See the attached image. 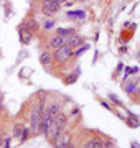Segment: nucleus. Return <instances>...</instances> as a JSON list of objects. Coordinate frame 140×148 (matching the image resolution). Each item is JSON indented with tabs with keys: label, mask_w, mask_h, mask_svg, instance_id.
Wrapping results in <instances>:
<instances>
[{
	"label": "nucleus",
	"mask_w": 140,
	"mask_h": 148,
	"mask_svg": "<svg viewBox=\"0 0 140 148\" xmlns=\"http://www.w3.org/2000/svg\"><path fill=\"white\" fill-rule=\"evenodd\" d=\"M41 112L40 109H32L30 112V132L32 135H40L43 133V128H41Z\"/></svg>",
	"instance_id": "f257e3e1"
},
{
	"label": "nucleus",
	"mask_w": 140,
	"mask_h": 148,
	"mask_svg": "<svg viewBox=\"0 0 140 148\" xmlns=\"http://www.w3.org/2000/svg\"><path fill=\"white\" fill-rule=\"evenodd\" d=\"M73 56H74V49L71 46H68V45H63L61 48H58V49L54 51L53 59L58 64H65V63H68Z\"/></svg>",
	"instance_id": "f03ea898"
},
{
	"label": "nucleus",
	"mask_w": 140,
	"mask_h": 148,
	"mask_svg": "<svg viewBox=\"0 0 140 148\" xmlns=\"http://www.w3.org/2000/svg\"><path fill=\"white\" fill-rule=\"evenodd\" d=\"M61 8L59 3L56 2H51V0H41V13L45 16H51V15H56Z\"/></svg>",
	"instance_id": "7ed1b4c3"
},
{
	"label": "nucleus",
	"mask_w": 140,
	"mask_h": 148,
	"mask_svg": "<svg viewBox=\"0 0 140 148\" xmlns=\"http://www.w3.org/2000/svg\"><path fill=\"white\" fill-rule=\"evenodd\" d=\"M65 45H68V46H71L73 49H74V48L82 46V45H84V38H82L81 35H78V33H74L73 36H69L68 40H66V41H65Z\"/></svg>",
	"instance_id": "20e7f679"
},
{
	"label": "nucleus",
	"mask_w": 140,
	"mask_h": 148,
	"mask_svg": "<svg viewBox=\"0 0 140 148\" xmlns=\"http://www.w3.org/2000/svg\"><path fill=\"white\" fill-rule=\"evenodd\" d=\"M63 45H65V38L59 36V35H53V36L49 38V41H48V48L53 49V51H56V49L61 48Z\"/></svg>",
	"instance_id": "39448f33"
},
{
	"label": "nucleus",
	"mask_w": 140,
	"mask_h": 148,
	"mask_svg": "<svg viewBox=\"0 0 140 148\" xmlns=\"http://www.w3.org/2000/svg\"><path fill=\"white\" fill-rule=\"evenodd\" d=\"M59 133H63V130H59V127L58 125H56V123H51V125H49V128H48V132H46V135H45V137L48 138L49 142H54V140H56V138L59 137Z\"/></svg>",
	"instance_id": "423d86ee"
},
{
	"label": "nucleus",
	"mask_w": 140,
	"mask_h": 148,
	"mask_svg": "<svg viewBox=\"0 0 140 148\" xmlns=\"http://www.w3.org/2000/svg\"><path fill=\"white\" fill-rule=\"evenodd\" d=\"M53 119H54V123L59 127V130L65 132V128L68 127V115H66L65 112H59V114H56Z\"/></svg>",
	"instance_id": "0eeeda50"
},
{
	"label": "nucleus",
	"mask_w": 140,
	"mask_h": 148,
	"mask_svg": "<svg viewBox=\"0 0 140 148\" xmlns=\"http://www.w3.org/2000/svg\"><path fill=\"white\" fill-rule=\"evenodd\" d=\"M68 143H71V135L63 132V133H59V137L53 142V147H65Z\"/></svg>",
	"instance_id": "6e6552de"
},
{
	"label": "nucleus",
	"mask_w": 140,
	"mask_h": 148,
	"mask_svg": "<svg viewBox=\"0 0 140 148\" xmlns=\"http://www.w3.org/2000/svg\"><path fill=\"white\" fill-rule=\"evenodd\" d=\"M18 35H20V41H22L23 45H28V43L32 41V35L33 33L30 32V30H27L25 27L18 28Z\"/></svg>",
	"instance_id": "1a4fd4ad"
},
{
	"label": "nucleus",
	"mask_w": 140,
	"mask_h": 148,
	"mask_svg": "<svg viewBox=\"0 0 140 148\" xmlns=\"http://www.w3.org/2000/svg\"><path fill=\"white\" fill-rule=\"evenodd\" d=\"M22 27H25L27 30H30L32 33H35V32H38V28H40V23H38V20L36 18H27L25 20V23H23Z\"/></svg>",
	"instance_id": "9d476101"
},
{
	"label": "nucleus",
	"mask_w": 140,
	"mask_h": 148,
	"mask_svg": "<svg viewBox=\"0 0 140 148\" xmlns=\"http://www.w3.org/2000/svg\"><path fill=\"white\" fill-rule=\"evenodd\" d=\"M51 61H53V54H51V51H43V53L40 54V63H41V66H45V68H48L49 64H51Z\"/></svg>",
	"instance_id": "9b49d317"
},
{
	"label": "nucleus",
	"mask_w": 140,
	"mask_h": 148,
	"mask_svg": "<svg viewBox=\"0 0 140 148\" xmlns=\"http://www.w3.org/2000/svg\"><path fill=\"white\" fill-rule=\"evenodd\" d=\"M74 33H76L74 28H58V30H56V35L63 36V38H65V41H66L69 36H73Z\"/></svg>",
	"instance_id": "f8f14e48"
},
{
	"label": "nucleus",
	"mask_w": 140,
	"mask_h": 148,
	"mask_svg": "<svg viewBox=\"0 0 140 148\" xmlns=\"http://www.w3.org/2000/svg\"><path fill=\"white\" fill-rule=\"evenodd\" d=\"M84 148H106V147H104L102 140H99V138H91L89 142H86Z\"/></svg>",
	"instance_id": "ddd939ff"
},
{
	"label": "nucleus",
	"mask_w": 140,
	"mask_h": 148,
	"mask_svg": "<svg viewBox=\"0 0 140 148\" xmlns=\"http://www.w3.org/2000/svg\"><path fill=\"white\" fill-rule=\"evenodd\" d=\"M46 110L49 112V115H53V117H54L56 114H59V112H61V104H59L58 101H53V102H51V106H49Z\"/></svg>",
	"instance_id": "4468645a"
},
{
	"label": "nucleus",
	"mask_w": 140,
	"mask_h": 148,
	"mask_svg": "<svg viewBox=\"0 0 140 148\" xmlns=\"http://www.w3.org/2000/svg\"><path fill=\"white\" fill-rule=\"evenodd\" d=\"M139 87H140V79H137V81L129 82V84H127V87H125V90H127V94H135Z\"/></svg>",
	"instance_id": "2eb2a0df"
},
{
	"label": "nucleus",
	"mask_w": 140,
	"mask_h": 148,
	"mask_svg": "<svg viewBox=\"0 0 140 148\" xmlns=\"http://www.w3.org/2000/svg\"><path fill=\"white\" fill-rule=\"evenodd\" d=\"M78 77H79V69L73 71L68 77H65V84H74L76 81H78Z\"/></svg>",
	"instance_id": "dca6fc26"
},
{
	"label": "nucleus",
	"mask_w": 140,
	"mask_h": 148,
	"mask_svg": "<svg viewBox=\"0 0 140 148\" xmlns=\"http://www.w3.org/2000/svg\"><path fill=\"white\" fill-rule=\"evenodd\" d=\"M127 125L132 127V128H137V127H140V120L134 115V114H130L129 119H127Z\"/></svg>",
	"instance_id": "f3484780"
},
{
	"label": "nucleus",
	"mask_w": 140,
	"mask_h": 148,
	"mask_svg": "<svg viewBox=\"0 0 140 148\" xmlns=\"http://www.w3.org/2000/svg\"><path fill=\"white\" fill-rule=\"evenodd\" d=\"M23 127H25V125H22V123H15V125H13V132H12V137H13V138H18V137H20V135H22Z\"/></svg>",
	"instance_id": "a211bd4d"
},
{
	"label": "nucleus",
	"mask_w": 140,
	"mask_h": 148,
	"mask_svg": "<svg viewBox=\"0 0 140 148\" xmlns=\"http://www.w3.org/2000/svg\"><path fill=\"white\" fill-rule=\"evenodd\" d=\"M30 133H32V132H30V127H23V130H22V135H20V137H18V138H20V142H27V140H28V137H30Z\"/></svg>",
	"instance_id": "6ab92c4d"
},
{
	"label": "nucleus",
	"mask_w": 140,
	"mask_h": 148,
	"mask_svg": "<svg viewBox=\"0 0 140 148\" xmlns=\"http://www.w3.org/2000/svg\"><path fill=\"white\" fill-rule=\"evenodd\" d=\"M43 28L45 30H51V28H54V20H45Z\"/></svg>",
	"instance_id": "aec40b11"
},
{
	"label": "nucleus",
	"mask_w": 140,
	"mask_h": 148,
	"mask_svg": "<svg viewBox=\"0 0 140 148\" xmlns=\"http://www.w3.org/2000/svg\"><path fill=\"white\" fill-rule=\"evenodd\" d=\"M10 140H12V137H3V138H2V142H3V148H10Z\"/></svg>",
	"instance_id": "412c9836"
},
{
	"label": "nucleus",
	"mask_w": 140,
	"mask_h": 148,
	"mask_svg": "<svg viewBox=\"0 0 140 148\" xmlns=\"http://www.w3.org/2000/svg\"><path fill=\"white\" fill-rule=\"evenodd\" d=\"M53 148H73V145L68 143V145H65V147H53Z\"/></svg>",
	"instance_id": "4be33fe9"
},
{
	"label": "nucleus",
	"mask_w": 140,
	"mask_h": 148,
	"mask_svg": "<svg viewBox=\"0 0 140 148\" xmlns=\"http://www.w3.org/2000/svg\"><path fill=\"white\" fill-rule=\"evenodd\" d=\"M101 104H102V106L106 107V109H109V110H110V106H109L107 102H104V101H102V102H101Z\"/></svg>",
	"instance_id": "5701e85b"
},
{
	"label": "nucleus",
	"mask_w": 140,
	"mask_h": 148,
	"mask_svg": "<svg viewBox=\"0 0 140 148\" xmlns=\"http://www.w3.org/2000/svg\"><path fill=\"white\" fill-rule=\"evenodd\" d=\"M51 2H56V3H59V5H61V3H65L66 0H51Z\"/></svg>",
	"instance_id": "b1692460"
},
{
	"label": "nucleus",
	"mask_w": 140,
	"mask_h": 148,
	"mask_svg": "<svg viewBox=\"0 0 140 148\" xmlns=\"http://www.w3.org/2000/svg\"><path fill=\"white\" fill-rule=\"evenodd\" d=\"M135 94H137V95H139V97H140V87H139V89H137V92H135Z\"/></svg>",
	"instance_id": "393cba45"
},
{
	"label": "nucleus",
	"mask_w": 140,
	"mask_h": 148,
	"mask_svg": "<svg viewBox=\"0 0 140 148\" xmlns=\"http://www.w3.org/2000/svg\"><path fill=\"white\" fill-rule=\"evenodd\" d=\"M0 148H3V142H2V138H0Z\"/></svg>",
	"instance_id": "a878e982"
}]
</instances>
